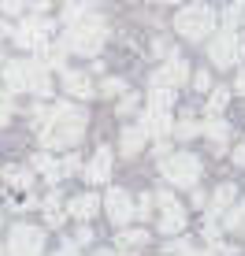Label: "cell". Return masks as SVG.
Here are the masks:
<instances>
[{
    "label": "cell",
    "instance_id": "obj_7",
    "mask_svg": "<svg viewBox=\"0 0 245 256\" xmlns=\"http://www.w3.org/2000/svg\"><path fill=\"white\" fill-rule=\"evenodd\" d=\"M45 249V230L41 226H30V223H19L12 226V234H8V256H41Z\"/></svg>",
    "mask_w": 245,
    "mask_h": 256
},
{
    "label": "cell",
    "instance_id": "obj_31",
    "mask_svg": "<svg viewBox=\"0 0 245 256\" xmlns=\"http://www.w3.org/2000/svg\"><path fill=\"white\" fill-rule=\"evenodd\" d=\"M122 93H126V82H122V78H104L100 82V96H112V100H116Z\"/></svg>",
    "mask_w": 245,
    "mask_h": 256
},
{
    "label": "cell",
    "instance_id": "obj_32",
    "mask_svg": "<svg viewBox=\"0 0 245 256\" xmlns=\"http://www.w3.org/2000/svg\"><path fill=\"white\" fill-rule=\"evenodd\" d=\"M190 82H194V90H200V93L212 90V74H208V70H197V74H190Z\"/></svg>",
    "mask_w": 245,
    "mask_h": 256
},
{
    "label": "cell",
    "instance_id": "obj_19",
    "mask_svg": "<svg viewBox=\"0 0 245 256\" xmlns=\"http://www.w3.org/2000/svg\"><path fill=\"white\" fill-rule=\"evenodd\" d=\"M116 245H119V252L134 256L138 249H145V245H148V230H126V226H122L119 238H116Z\"/></svg>",
    "mask_w": 245,
    "mask_h": 256
},
{
    "label": "cell",
    "instance_id": "obj_28",
    "mask_svg": "<svg viewBox=\"0 0 245 256\" xmlns=\"http://www.w3.org/2000/svg\"><path fill=\"white\" fill-rule=\"evenodd\" d=\"M174 134H178L182 141H190V138H197V134H200V122H197L194 116H182L178 122H174Z\"/></svg>",
    "mask_w": 245,
    "mask_h": 256
},
{
    "label": "cell",
    "instance_id": "obj_3",
    "mask_svg": "<svg viewBox=\"0 0 245 256\" xmlns=\"http://www.w3.org/2000/svg\"><path fill=\"white\" fill-rule=\"evenodd\" d=\"M4 86L12 93H34V96L52 93L48 67L41 60H12V64H4Z\"/></svg>",
    "mask_w": 245,
    "mask_h": 256
},
{
    "label": "cell",
    "instance_id": "obj_21",
    "mask_svg": "<svg viewBox=\"0 0 245 256\" xmlns=\"http://www.w3.org/2000/svg\"><path fill=\"white\" fill-rule=\"evenodd\" d=\"M223 226L230 234H245V200H234V204L223 212Z\"/></svg>",
    "mask_w": 245,
    "mask_h": 256
},
{
    "label": "cell",
    "instance_id": "obj_6",
    "mask_svg": "<svg viewBox=\"0 0 245 256\" xmlns=\"http://www.w3.org/2000/svg\"><path fill=\"white\" fill-rule=\"evenodd\" d=\"M208 60H212L220 70H230L234 64L245 60V41L238 38V30H223L208 38Z\"/></svg>",
    "mask_w": 245,
    "mask_h": 256
},
{
    "label": "cell",
    "instance_id": "obj_1",
    "mask_svg": "<svg viewBox=\"0 0 245 256\" xmlns=\"http://www.w3.org/2000/svg\"><path fill=\"white\" fill-rule=\"evenodd\" d=\"M34 122L41 130L45 148H74L86 134V112L74 104H52V108H34Z\"/></svg>",
    "mask_w": 245,
    "mask_h": 256
},
{
    "label": "cell",
    "instance_id": "obj_12",
    "mask_svg": "<svg viewBox=\"0 0 245 256\" xmlns=\"http://www.w3.org/2000/svg\"><path fill=\"white\" fill-rule=\"evenodd\" d=\"M142 126L148 130V138H156V141H164L174 130V119H171V108H145V116H142Z\"/></svg>",
    "mask_w": 245,
    "mask_h": 256
},
{
    "label": "cell",
    "instance_id": "obj_2",
    "mask_svg": "<svg viewBox=\"0 0 245 256\" xmlns=\"http://www.w3.org/2000/svg\"><path fill=\"white\" fill-rule=\"evenodd\" d=\"M104 41H108V22H104L97 12H90V15H82V19L67 22L60 45L67 52H78V56H97L104 48Z\"/></svg>",
    "mask_w": 245,
    "mask_h": 256
},
{
    "label": "cell",
    "instance_id": "obj_41",
    "mask_svg": "<svg viewBox=\"0 0 245 256\" xmlns=\"http://www.w3.org/2000/svg\"><path fill=\"white\" fill-rule=\"evenodd\" d=\"M242 8H245V0H242Z\"/></svg>",
    "mask_w": 245,
    "mask_h": 256
},
{
    "label": "cell",
    "instance_id": "obj_36",
    "mask_svg": "<svg viewBox=\"0 0 245 256\" xmlns=\"http://www.w3.org/2000/svg\"><path fill=\"white\" fill-rule=\"evenodd\" d=\"M90 242H93V230H90V226H82L78 238H74V245H90Z\"/></svg>",
    "mask_w": 245,
    "mask_h": 256
},
{
    "label": "cell",
    "instance_id": "obj_30",
    "mask_svg": "<svg viewBox=\"0 0 245 256\" xmlns=\"http://www.w3.org/2000/svg\"><path fill=\"white\" fill-rule=\"evenodd\" d=\"M152 208H156V197H152V193H142V197L134 200V219H148Z\"/></svg>",
    "mask_w": 245,
    "mask_h": 256
},
{
    "label": "cell",
    "instance_id": "obj_25",
    "mask_svg": "<svg viewBox=\"0 0 245 256\" xmlns=\"http://www.w3.org/2000/svg\"><path fill=\"white\" fill-rule=\"evenodd\" d=\"M171 104H174V90H168L160 82L148 86V108H171Z\"/></svg>",
    "mask_w": 245,
    "mask_h": 256
},
{
    "label": "cell",
    "instance_id": "obj_15",
    "mask_svg": "<svg viewBox=\"0 0 245 256\" xmlns=\"http://www.w3.org/2000/svg\"><path fill=\"white\" fill-rule=\"evenodd\" d=\"M234 200H238V190H234L230 182H223V186L216 190L212 197H208V204H204V212H208V219H223V212L230 208Z\"/></svg>",
    "mask_w": 245,
    "mask_h": 256
},
{
    "label": "cell",
    "instance_id": "obj_35",
    "mask_svg": "<svg viewBox=\"0 0 245 256\" xmlns=\"http://www.w3.org/2000/svg\"><path fill=\"white\" fill-rule=\"evenodd\" d=\"M60 164H64V178H67V174H74L78 167H82V164H78V156H74V152L67 156V160H60Z\"/></svg>",
    "mask_w": 245,
    "mask_h": 256
},
{
    "label": "cell",
    "instance_id": "obj_16",
    "mask_svg": "<svg viewBox=\"0 0 245 256\" xmlns=\"http://www.w3.org/2000/svg\"><path fill=\"white\" fill-rule=\"evenodd\" d=\"M145 141H148V130L142 126V122H134V126L122 130V138H119V152H122V156H138V152L145 148Z\"/></svg>",
    "mask_w": 245,
    "mask_h": 256
},
{
    "label": "cell",
    "instance_id": "obj_13",
    "mask_svg": "<svg viewBox=\"0 0 245 256\" xmlns=\"http://www.w3.org/2000/svg\"><path fill=\"white\" fill-rule=\"evenodd\" d=\"M82 174H86V182H90V186H100V182H108L112 178V148H97V152H93V160L82 167Z\"/></svg>",
    "mask_w": 245,
    "mask_h": 256
},
{
    "label": "cell",
    "instance_id": "obj_39",
    "mask_svg": "<svg viewBox=\"0 0 245 256\" xmlns=\"http://www.w3.org/2000/svg\"><path fill=\"white\" fill-rule=\"evenodd\" d=\"M234 164H238V167H245V145H238V148H234Z\"/></svg>",
    "mask_w": 245,
    "mask_h": 256
},
{
    "label": "cell",
    "instance_id": "obj_22",
    "mask_svg": "<svg viewBox=\"0 0 245 256\" xmlns=\"http://www.w3.org/2000/svg\"><path fill=\"white\" fill-rule=\"evenodd\" d=\"M45 219H48V226H64V219H67V208H64V200H60V193H48L45 197Z\"/></svg>",
    "mask_w": 245,
    "mask_h": 256
},
{
    "label": "cell",
    "instance_id": "obj_24",
    "mask_svg": "<svg viewBox=\"0 0 245 256\" xmlns=\"http://www.w3.org/2000/svg\"><path fill=\"white\" fill-rule=\"evenodd\" d=\"M4 178H8L12 190H30L34 186V171H30V167H8Z\"/></svg>",
    "mask_w": 245,
    "mask_h": 256
},
{
    "label": "cell",
    "instance_id": "obj_11",
    "mask_svg": "<svg viewBox=\"0 0 245 256\" xmlns=\"http://www.w3.org/2000/svg\"><path fill=\"white\" fill-rule=\"evenodd\" d=\"M104 212H108V219L116 226H126L130 219H134V197H130L126 190H108V197H104Z\"/></svg>",
    "mask_w": 245,
    "mask_h": 256
},
{
    "label": "cell",
    "instance_id": "obj_27",
    "mask_svg": "<svg viewBox=\"0 0 245 256\" xmlns=\"http://www.w3.org/2000/svg\"><path fill=\"white\" fill-rule=\"evenodd\" d=\"M38 52H41V64H45L48 70H52V67H56V70L64 67V56H67L64 45H45V48H38Z\"/></svg>",
    "mask_w": 245,
    "mask_h": 256
},
{
    "label": "cell",
    "instance_id": "obj_29",
    "mask_svg": "<svg viewBox=\"0 0 245 256\" xmlns=\"http://www.w3.org/2000/svg\"><path fill=\"white\" fill-rule=\"evenodd\" d=\"M242 19H245V8H242V0H234V4L223 12V22H226V30H238V26H242Z\"/></svg>",
    "mask_w": 245,
    "mask_h": 256
},
{
    "label": "cell",
    "instance_id": "obj_5",
    "mask_svg": "<svg viewBox=\"0 0 245 256\" xmlns=\"http://www.w3.org/2000/svg\"><path fill=\"white\" fill-rule=\"evenodd\" d=\"M160 174L174 190H194L200 182V174H204V167H200L194 152H168V156H160Z\"/></svg>",
    "mask_w": 245,
    "mask_h": 256
},
{
    "label": "cell",
    "instance_id": "obj_17",
    "mask_svg": "<svg viewBox=\"0 0 245 256\" xmlns=\"http://www.w3.org/2000/svg\"><path fill=\"white\" fill-rule=\"evenodd\" d=\"M200 134H204L208 141H212V145L220 148V152H223L226 145H230V126H226V122H223L220 116H208L204 122H200Z\"/></svg>",
    "mask_w": 245,
    "mask_h": 256
},
{
    "label": "cell",
    "instance_id": "obj_33",
    "mask_svg": "<svg viewBox=\"0 0 245 256\" xmlns=\"http://www.w3.org/2000/svg\"><path fill=\"white\" fill-rule=\"evenodd\" d=\"M4 122H12V96L0 90V126H4Z\"/></svg>",
    "mask_w": 245,
    "mask_h": 256
},
{
    "label": "cell",
    "instance_id": "obj_9",
    "mask_svg": "<svg viewBox=\"0 0 245 256\" xmlns=\"http://www.w3.org/2000/svg\"><path fill=\"white\" fill-rule=\"evenodd\" d=\"M48 30H52V22H48V19H41V15H34V19H22L19 26H15L12 38H15V45H19V48L38 52V48H45V45H48Z\"/></svg>",
    "mask_w": 245,
    "mask_h": 256
},
{
    "label": "cell",
    "instance_id": "obj_23",
    "mask_svg": "<svg viewBox=\"0 0 245 256\" xmlns=\"http://www.w3.org/2000/svg\"><path fill=\"white\" fill-rule=\"evenodd\" d=\"M230 96H234V90H226V86H212V90H208V116H220L226 104H230Z\"/></svg>",
    "mask_w": 245,
    "mask_h": 256
},
{
    "label": "cell",
    "instance_id": "obj_18",
    "mask_svg": "<svg viewBox=\"0 0 245 256\" xmlns=\"http://www.w3.org/2000/svg\"><path fill=\"white\" fill-rule=\"evenodd\" d=\"M97 212H100V197H97V193H82V197H74L71 204H67V216L82 219V223H86V219H93Z\"/></svg>",
    "mask_w": 245,
    "mask_h": 256
},
{
    "label": "cell",
    "instance_id": "obj_4",
    "mask_svg": "<svg viewBox=\"0 0 245 256\" xmlns=\"http://www.w3.org/2000/svg\"><path fill=\"white\" fill-rule=\"evenodd\" d=\"M216 22H220V15H216V8H208V4H186L178 15H174V30H178V38L194 41V45H204V41L212 38Z\"/></svg>",
    "mask_w": 245,
    "mask_h": 256
},
{
    "label": "cell",
    "instance_id": "obj_40",
    "mask_svg": "<svg viewBox=\"0 0 245 256\" xmlns=\"http://www.w3.org/2000/svg\"><path fill=\"white\" fill-rule=\"evenodd\" d=\"M156 4H178V0H156Z\"/></svg>",
    "mask_w": 245,
    "mask_h": 256
},
{
    "label": "cell",
    "instance_id": "obj_10",
    "mask_svg": "<svg viewBox=\"0 0 245 256\" xmlns=\"http://www.w3.org/2000/svg\"><path fill=\"white\" fill-rule=\"evenodd\" d=\"M152 82H160V86H168V90L178 93L182 86L190 82V64L178 56V52H174V56H168V64H164V67L152 74Z\"/></svg>",
    "mask_w": 245,
    "mask_h": 256
},
{
    "label": "cell",
    "instance_id": "obj_8",
    "mask_svg": "<svg viewBox=\"0 0 245 256\" xmlns=\"http://www.w3.org/2000/svg\"><path fill=\"white\" fill-rule=\"evenodd\" d=\"M156 208H160V234H168V238H174V234H182L186 230V208L178 204V197L174 193H156Z\"/></svg>",
    "mask_w": 245,
    "mask_h": 256
},
{
    "label": "cell",
    "instance_id": "obj_14",
    "mask_svg": "<svg viewBox=\"0 0 245 256\" xmlns=\"http://www.w3.org/2000/svg\"><path fill=\"white\" fill-rule=\"evenodd\" d=\"M64 90L74 96V100H90L93 93H97V86H93V78L86 74V70H64Z\"/></svg>",
    "mask_w": 245,
    "mask_h": 256
},
{
    "label": "cell",
    "instance_id": "obj_20",
    "mask_svg": "<svg viewBox=\"0 0 245 256\" xmlns=\"http://www.w3.org/2000/svg\"><path fill=\"white\" fill-rule=\"evenodd\" d=\"M34 171H41V174H45V178L52 182V186H56V182L64 178V164H60V160H52L48 152H38V156H34Z\"/></svg>",
    "mask_w": 245,
    "mask_h": 256
},
{
    "label": "cell",
    "instance_id": "obj_26",
    "mask_svg": "<svg viewBox=\"0 0 245 256\" xmlns=\"http://www.w3.org/2000/svg\"><path fill=\"white\" fill-rule=\"evenodd\" d=\"M90 12H97L93 0H71V4L64 8V22H74V19H82V15H90Z\"/></svg>",
    "mask_w": 245,
    "mask_h": 256
},
{
    "label": "cell",
    "instance_id": "obj_38",
    "mask_svg": "<svg viewBox=\"0 0 245 256\" xmlns=\"http://www.w3.org/2000/svg\"><path fill=\"white\" fill-rule=\"evenodd\" d=\"M234 93H242V96H245V67L238 70V78H234Z\"/></svg>",
    "mask_w": 245,
    "mask_h": 256
},
{
    "label": "cell",
    "instance_id": "obj_37",
    "mask_svg": "<svg viewBox=\"0 0 245 256\" xmlns=\"http://www.w3.org/2000/svg\"><path fill=\"white\" fill-rule=\"evenodd\" d=\"M194 204H197V208H204V204H208V193H204V190H197V186H194Z\"/></svg>",
    "mask_w": 245,
    "mask_h": 256
},
{
    "label": "cell",
    "instance_id": "obj_34",
    "mask_svg": "<svg viewBox=\"0 0 245 256\" xmlns=\"http://www.w3.org/2000/svg\"><path fill=\"white\" fill-rule=\"evenodd\" d=\"M0 8H4V15H22L26 0H0Z\"/></svg>",
    "mask_w": 245,
    "mask_h": 256
}]
</instances>
